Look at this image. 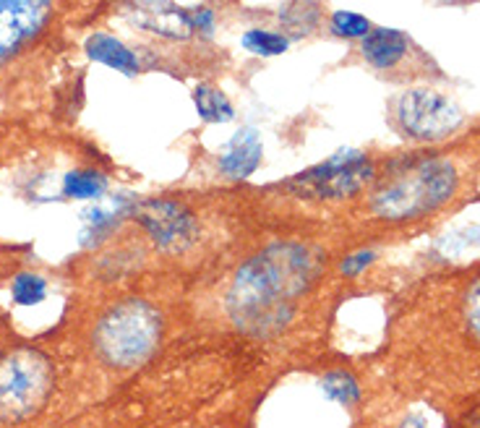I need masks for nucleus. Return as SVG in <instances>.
<instances>
[{"label": "nucleus", "instance_id": "f3484780", "mask_svg": "<svg viewBox=\"0 0 480 428\" xmlns=\"http://www.w3.org/2000/svg\"><path fill=\"white\" fill-rule=\"evenodd\" d=\"M105 186H107V180L97 173H74L66 180V191L74 199H97L105 191Z\"/></svg>", "mask_w": 480, "mask_h": 428}, {"label": "nucleus", "instance_id": "423d86ee", "mask_svg": "<svg viewBox=\"0 0 480 428\" xmlns=\"http://www.w3.org/2000/svg\"><path fill=\"white\" fill-rule=\"evenodd\" d=\"M389 116L394 131L415 144H442L444 138L460 131L465 120L460 107L431 87L404 89L392 99Z\"/></svg>", "mask_w": 480, "mask_h": 428}, {"label": "nucleus", "instance_id": "9b49d317", "mask_svg": "<svg viewBox=\"0 0 480 428\" xmlns=\"http://www.w3.org/2000/svg\"><path fill=\"white\" fill-rule=\"evenodd\" d=\"M87 53L95 60H99V63L126 74V76H136L138 68H141L134 50L126 47L120 39L110 37V35H92L89 42H87Z\"/></svg>", "mask_w": 480, "mask_h": 428}, {"label": "nucleus", "instance_id": "f257e3e1", "mask_svg": "<svg viewBox=\"0 0 480 428\" xmlns=\"http://www.w3.org/2000/svg\"><path fill=\"white\" fill-rule=\"evenodd\" d=\"M462 144L454 149H428L400 152L379 159V170L358 199L355 209H363L365 219L384 225L389 230L421 228L439 214L457 209L478 186L480 155H460Z\"/></svg>", "mask_w": 480, "mask_h": 428}, {"label": "nucleus", "instance_id": "7ed1b4c3", "mask_svg": "<svg viewBox=\"0 0 480 428\" xmlns=\"http://www.w3.org/2000/svg\"><path fill=\"white\" fill-rule=\"evenodd\" d=\"M162 319L147 301H123L102 313L95 327V351L110 369L128 371L147 363L159 348Z\"/></svg>", "mask_w": 480, "mask_h": 428}, {"label": "nucleus", "instance_id": "39448f33", "mask_svg": "<svg viewBox=\"0 0 480 428\" xmlns=\"http://www.w3.org/2000/svg\"><path fill=\"white\" fill-rule=\"evenodd\" d=\"M379 159L371 152H345L329 157L322 165L311 168L298 178H290L288 191L308 201L345 204L363 194L379 170Z\"/></svg>", "mask_w": 480, "mask_h": 428}, {"label": "nucleus", "instance_id": "a211bd4d", "mask_svg": "<svg viewBox=\"0 0 480 428\" xmlns=\"http://www.w3.org/2000/svg\"><path fill=\"white\" fill-rule=\"evenodd\" d=\"M462 316H465L467 334L480 345V274L462 298Z\"/></svg>", "mask_w": 480, "mask_h": 428}, {"label": "nucleus", "instance_id": "20e7f679", "mask_svg": "<svg viewBox=\"0 0 480 428\" xmlns=\"http://www.w3.org/2000/svg\"><path fill=\"white\" fill-rule=\"evenodd\" d=\"M56 369L45 352L14 348L0 355V423H24L47 405Z\"/></svg>", "mask_w": 480, "mask_h": 428}, {"label": "nucleus", "instance_id": "6e6552de", "mask_svg": "<svg viewBox=\"0 0 480 428\" xmlns=\"http://www.w3.org/2000/svg\"><path fill=\"white\" fill-rule=\"evenodd\" d=\"M134 219L162 251H186L201 235L199 214L186 201H175V199L141 201L138 207H134Z\"/></svg>", "mask_w": 480, "mask_h": 428}, {"label": "nucleus", "instance_id": "4468645a", "mask_svg": "<svg viewBox=\"0 0 480 428\" xmlns=\"http://www.w3.org/2000/svg\"><path fill=\"white\" fill-rule=\"evenodd\" d=\"M324 392H327L334 403H340V405H345V408L355 405V403L361 400V387H358L355 376H350L345 371L327 373V376H324Z\"/></svg>", "mask_w": 480, "mask_h": 428}, {"label": "nucleus", "instance_id": "aec40b11", "mask_svg": "<svg viewBox=\"0 0 480 428\" xmlns=\"http://www.w3.org/2000/svg\"><path fill=\"white\" fill-rule=\"evenodd\" d=\"M442 5H467V3H478V0H436Z\"/></svg>", "mask_w": 480, "mask_h": 428}, {"label": "nucleus", "instance_id": "0eeeda50", "mask_svg": "<svg viewBox=\"0 0 480 428\" xmlns=\"http://www.w3.org/2000/svg\"><path fill=\"white\" fill-rule=\"evenodd\" d=\"M56 14L58 0H0V68L42 42Z\"/></svg>", "mask_w": 480, "mask_h": 428}, {"label": "nucleus", "instance_id": "f8f14e48", "mask_svg": "<svg viewBox=\"0 0 480 428\" xmlns=\"http://www.w3.org/2000/svg\"><path fill=\"white\" fill-rule=\"evenodd\" d=\"M193 105H196V113L207 123H228L235 117V107H232L228 95L211 84H199L193 89Z\"/></svg>", "mask_w": 480, "mask_h": 428}, {"label": "nucleus", "instance_id": "ddd939ff", "mask_svg": "<svg viewBox=\"0 0 480 428\" xmlns=\"http://www.w3.org/2000/svg\"><path fill=\"white\" fill-rule=\"evenodd\" d=\"M243 50L250 56H259V58H274V56H282L290 47V37L282 32H271V29H249L243 37H240Z\"/></svg>", "mask_w": 480, "mask_h": 428}, {"label": "nucleus", "instance_id": "f03ea898", "mask_svg": "<svg viewBox=\"0 0 480 428\" xmlns=\"http://www.w3.org/2000/svg\"><path fill=\"white\" fill-rule=\"evenodd\" d=\"M313 280V256L301 243H274L246 261L228 295L232 321L249 334L270 337L292 319L295 298Z\"/></svg>", "mask_w": 480, "mask_h": 428}, {"label": "nucleus", "instance_id": "6ab92c4d", "mask_svg": "<svg viewBox=\"0 0 480 428\" xmlns=\"http://www.w3.org/2000/svg\"><path fill=\"white\" fill-rule=\"evenodd\" d=\"M373 256L376 253L373 251H355V253H350V256H345V261H342V274L345 277H355V274H361L373 261Z\"/></svg>", "mask_w": 480, "mask_h": 428}, {"label": "nucleus", "instance_id": "dca6fc26", "mask_svg": "<svg viewBox=\"0 0 480 428\" xmlns=\"http://www.w3.org/2000/svg\"><path fill=\"white\" fill-rule=\"evenodd\" d=\"M45 292H47V285L37 274H19L14 280V301L21 306H35L45 298Z\"/></svg>", "mask_w": 480, "mask_h": 428}, {"label": "nucleus", "instance_id": "2eb2a0df", "mask_svg": "<svg viewBox=\"0 0 480 428\" xmlns=\"http://www.w3.org/2000/svg\"><path fill=\"white\" fill-rule=\"evenodd\" d=\"M371 26H373L371 21L352 11H334L329 19V32L342 39H363L371 32Z\"/></svg>", "mask_w": 480, "mask_h": 428}, {"label": "nucleus", "instance_id": "9d476101", "mask_svg": "<svg viewBox=\"0 0 480 428\" xmlns=\"http://www.w3.org/2000/svg\"><path fill=\"white\" fill-rule=\"evenodd\" d=\"M261 155H264V147L259 134L253 128H243L220 157V170L230 180H246L259 168Z\"/></svg>", "mask_w": 480, "mask_h": 428}, {"label": "nucleus", "instance_id": "1a4fd4ad", "mask_svg": "<svg viewBox=\"0 0 480 428\" xmlns=\"http://www.w3.org/2000/svg\"><path fill=\"white\" fill-rule=\"evenodd\" d=\"M361 56L373 71L384 76L403 71L404 63L413 58H425V53L404 32L389 26H371V32L361 39Z\"/></svg>", "mask_w": 480, "mask_h": 428}]
</instances>
